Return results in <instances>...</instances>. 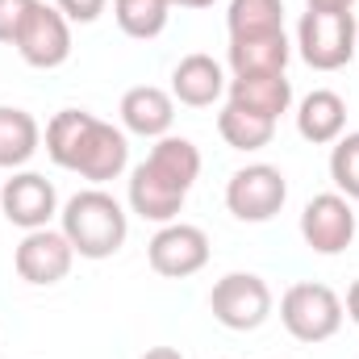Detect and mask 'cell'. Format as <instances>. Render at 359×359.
<instances>
[{
    "label": "cell",
    "instance_id": "6da1fadb",
    "mask_svg": "<svg viewBox=\"0 0 359 359\" xmlns=\"http://www.w3.org/2000/svg\"><path fill=\"white\" fill-rule=\"evenodd\" d=\"M46 155L63 172H76L100 188L130 168V138L113 121H100L84 109H59L46 121Z\"/></svg>",
    "mask_w": 359,
    "mask_h": 359
},
{
    "label": "cell",
    "instance_id": "7a4b0ae2",
    "mask_svg": "<svg viewBox=\"0 0 359 359\" xmlns=\"http://www.w3.org/2000/svg\"><path fill=\"white\" fill-rule=\"evenodd\" d=\"M59 230L67 234L80 259H113L130 238V213L113 192L92 184L59 209Z\"/></svg>",
    "mask_w": 359,
    "mask_h": 359
},
{
    "label": "cell",
    "instance_id": "3957f363",
    "mask_svg": "<svg viewBox=\"0 0 359 359\" xmlns=\"http://www.w3.org/2000/svg\"><path fill=\"white\" fill-rule=\"evenodd\" d=\"M343 297L330 288V284H292L284 297H280V322L284 330L297 339V343H326L339 334L343 326Z\"/></svg>",
    "mask_w": 359,
    "mask_h": 359
},
{
    "label": "cell",
    "instance_id": "277c9868",
    "mask_svg": "<svg viewBox=\"0 0 359 359\" xmlns=\"http://www.w3.org/2000/svg\"><path fill=\"white\" fill-rule=\"evenodd\" d=\"M297 50L313 72L347 67L359 50L355 13H318V8H309L297 25Z\"/></svg>",
    "mask_w": 359,
    "mask_h": 359
},
{
    "label": "cell",
    "instance_id": "5b68a950",
    "mask_svg": "<svg viewBox=\"0 0 359 359\" xmlns=\"http://www.w3.org/2000/svg\"><path fill=\"white\" fill-rule=\"evenodd\" d=\"M209 309L226 330H259L271 318V288L255 271H226L209 292Z\"/></svg>",
    "mask_w": 359,
    "mask_h": 359
},
{
    "label": "cell",
    "instance_id": "8992f818",
    "mask_svg": "<svg viewBox=\"0 0 359 359\" xmlns=\"http://www.w3.org/2000/svg\"><path fill=\"white\" fill-rule=\"evenodd\" d=\"M284 201H288V180L271 163H247L226 180V209L238 222H251V226L271 222L284 209Z\"/></svg>",
    "mask_w": 359,
    "mask_h": 359
},
{
    "label": "cell",
    "instance_id": "52a82bcc",
    "mask_svg": "<svg viewBox=\"0 0 359 359\" xmlns=\"http://www.w3.org/2000/svg\"><path fill=\"white\" fill-rule=\"evenodd\" d=\"M13 46H17V55H21L29 67L55 72V67H63V63L72 59V21H67L55 4L34 0V8H29V17L21 21Z\"/></svg>",
    "mask_w": 359,
    "mask_h": 359
},
{
    "label": "cell",
    "instance_id": "ba28073f",
    "mask_svg": "<svg viewBox=\"0 0 359 359\" xmlns=\"http://www.w3.org/2000/svg\"><path fill=\"white\" fill-rule=\"evenodd\" d=\"M359 213L343 192H318L301 209V238L313 255H343L355 243Z\"/></svg>",
    "mask_w": 359,
    "mask_h": 359
},
{
    "label": "cell",
    "instance_id": "9c48e42d",
    "mask_svg": "<svg viewBox=\"0 0 359 359\" xmlns=\"http://www.w3.org/2000/svg\"><path fill=\"white\" fill-rule=\"evenodd\" d=\"M147 264L155 276L188 280L209 264V234L201 226H188V222H168L147 243Z\"/></svg>",
    "mask_w": 359,
    "mask_h": 359
},
{
    "label": "cell",
    "instance_id": "30bf717a",
    "mask_svg": "<svg viewBox=\"0 0 359 359\" xmlns=\"http://www.w3.org/2000/svg\"><path fill=\"white\" fill-rule=\"evenodd\" d=\"M72 264H76V247L67 243L63 230H50V226L25 230V238H21L17 251H13L17 276H21L25 284H34V288H50V284L67 280Z\"/></svg>",
    "mask_w": 359,
    "mask_h": 359
},
{
    "label": "cell",
    "instance_id": "8fae6325",
    "mask_svg": "<svg viewBox=\"0 0 359 359\" xmlns=\"http://www.w3.org/2000/svg\"><path fill=\"white\" fill-rule=\"evenodd\" d=\"M0 213L21 230H42L59 213V192L42 172H13L0 184Z\"/></svg>",
    "mask_w": 359,
    "mask_h": 359
},
{
    "label": "cell",
    "instance_id": "7c38bea8",
    "mask_svg": "<svg viewBox=\"0 0 359 359\" xmlns=\"http://www.w3.org/2000/svg\"><path fill=\"white\" fill-rule=\"evenodd\" d=\"M184 188L172 184V180L163 176L155 163H138L134 172H130V192H126V201H130V213H138L142 222H155V226H168V222H176L180 209H184Z\"/></svg>",
    "mask_w": 359,
    "mask_h": 359
},
{
    "label": "cell",
    "instance_id": "4fadbf2b",
    "mask_svg": "<svg viewBox=\"0 0 359 359\" xmlns=\"http://www.w3.org/2000/svg\"><path fill=\"white\" fill-rule=\"evenodd\" d=\"M121 126L126 134H138V138H163L172 134V121H176V96L155 84H138L121 96Z\"/></svg>",
    "mask_w": 359,
    "mask_h": 359
},
{
    "label": "cell",
    "instance_id": "5bb4252c",
    "mask_svg": "<svg viewBox=\"0 0 359 359\" xmlns=\"http://www.w3.org/2000/svg\"><path fill=\"white\" fill-rule=\"evenodd\" d=\"M226 72H222V63L213 59V55H184L176 63V72H172V96H176L180 104H188V109H209L213 100H222L226 96Z\"/></svg>",
    "mask_w": 359,
    "mask_h": 359
},
{
    "label": "cell",
    "instance_id": "9a60e30c",
    "mask_svg": "<svg viewBox=\"0 0 359 359\" xmlns=\"http://www.w3.org/2000/svg\"><path fill=\"white\" fill-rule=\"evenodd\" d=\"M347 130V100L334 88H313L309 96H301L297 104V134L313 147H330L339 142Z\"/></svg>",
    "mask_w": 359,
    "mask_h": 359
},
{
    "label": "cell",
    "instance_id": "2e32d148",
    "mask_svg": "<svg viewBox=\"0 0 359 359\" xmlns=\"http://www.w3.org/2000/svg\"><path fill=\"white\" fill-rule=\"evenodd\" d=\"M226 100L247 109V113H259L268 121H280L292 109V84H288L284 72H276V76H234L226 84Z\"/></svg>",
    "mask_w": 359,
    "mask_h": 359
},
{
    "label": "cell",
    "instance_id": "e0dca14e",
    "mask_svg": "<svg viewBox=\"0 0 359 359\" xmlns=\"http://www.w3.org/2000/svg\"><path fill=\"white\" fill-rule=\"evenodd\" d=\"M292 59L288 34H259V38H230V72L234 76H276Z\"/></svg>",
    "mask_w": 359,
    "mask_h": 359
},
{
    "label": "cell",
    "instance_id": "ac0fdd59",
    "mask_svg": "<svg viewBox=\"0 0 359 359\" xmlns=\"http://www.w3.org/2000/svg\"><path fill=\"white\" fill-rule=\"evenodd\" d=\"M42 147V126L17 104H0V172L25 168Z\"/></svg>",
    "mask_w": 359,
    "mask_h": 359
},
{
    "label": "cell",
    "instance_id": "d6986e66",
    "mask_svg": "<svg viewBox=\"0 0 359 359\" xmlns=\"http://www.w3.org/2000/svg\"><path fill=\"white\" fill-rule=\"evenodd\" d=\"M217 134L230 151H264L276 138V121L259 117V113H247V109L226 100V109L217 113Z\"/></svg>",
    "mask_w": 359,
    "mask_h": 359
},
{
    "label": "cell",
    "instance_id": "ffe728a7",
    "mask_svg": "<svg viewBox=\"0 0 359 359\" xmlns=\"http://www.w3.org/2000/svg\"><path fill=\"white\" fill-rule=\"evenodd\" d=\"M147 163H155V168L172 180V184H180L184 192H188V188L196 184V176H201V151H196L192 138H180V134H163V138H155Z\"/></svg>",
    "mask_w": 359,
    "mask_h": 359
},
{
    "label": "cell",
    "instance_id": "44dd1931",
    "mask_svg": "<svg viewBox=\"0 0 359 359\" xmlns=\"http://www.w3.org/2000/svg\"><path fill=\"white\" fill-rule=\"evenodd\" d=\"M230 38H259L284 29V0H230L226 8Z\"/></svg>",
    "mask_w": 359,
    "mask_h": 359
},
{
    "label": "cell",
    "instance_id": "7402d4cb",
    "mask_svg": "<svg viewBox=\"0 0 359 359\" xmlns=\"http://www.w3.org/2000/svg\"><path fill=\"white\" fill-rule=\"evenodd\" d=\"M168 13H172L168 0H113V17H117L121 34L138 38V42L159 38L168 29Z\"/></svg>",
    "mask_w": 359,
    "mask_h": 359
},
{
    "label": "cell",
    "instance_id": "603a6c76",
    "mask_svg": "<svg viewBox=\"0 0 359 359\" xmlns=\"http://www.w3.org/2000/svg\"><path fill=\"white\" fill-rule=\"evenodd\" d=\"M330 147H334L330 151V180H334V188L347 201H359V130L355 134H343Z\"/></svg>",
    "mask_w": 359,
    "mask_h": 359
},
{
    "label": "cell",
    "instance_id": "cb8c5ba5",
    "mask_svg": "<svg viewBox=\"0 0 359 359\" xmlns=\"http://www.w3.org/2000/svg\"><path fill=\"white\" fill-rule=\"evenodd\" d=\"M29 8H34V0H0V42H17V29H21V21L29 17Z\"/></svg>",
    "mask_w": 359,
    "mask_h": 359
},
{
    "label": "cell",
    "instance_id": "d4e9b609",
    "mask_svg": "<svg viewBox=\"0 0 359 359\" xmlns=\"http://www.w3.org/2000/svg\"><path fill=\"white\" fill-rule=\"evenodd\" d=\"M104 4H109V0H55V8H59L67 21H76V25H92V21L104 13Z\"/></svg>",
    "mask_w": 359,
    "mask_h": 359
},
{
    "label": "cell",
    "instance_id": "484cf974",
    "mask_svg": "<svg viewBox=\"0 0 359 359\" xmlns=\"http://www.w3.org/2000/svg\"><path fill=\"white\" fill-rule=\"evenodd\" d=\"M305 4L318 13H351L355 8V0H305Z\"/></svg>",
    "mask_w": 359,
    "mask_h": 359
},
{
    "label": "cell",
    "instance_id": "4316f807",
    "mask_svg": "<svg viewBox=\"0 0 359 359\" xmlns=\"http://www.w3.org/2000/svg\"><path fill=\"white\" fill-rule=\"evenodd\" d=\"M343 309H347V318H351V322L359 326V280L351 284V288H347V301H343Z\"/></svg>",
    "mask_w": 359,
    "mask_h": 359
},
{
    "label": "cell",
    "instance_id": "83f0119b",
    "mask_svg": "<svg viewBox=\"0 0 359 359\" xmlns=\"http://www.w3.org/2000/svg\"><path fill=\"white\" fill-rule=\"evenodd\" d=\"M142 359H184V355H180L176 347H151Z\"/></svg>",
    "mask_w": 359,
    "mask_h": 359
},
{
    "label": "cell",
    "instance_id": "f1b7e54d",
    "mask_svg": "<svg viewBox=\"0 0 359 359\" xmlns=\"http://www.w3.org/2000/svg\"><path fill=\"white\" fill-rule=\"evenodd\" d=\"M168 4H180V8H209L213 0H168Z\"/></svg>",
    "mask_w": 359,
    "mask_h": 359
},
{
    "label": "cell",
    "instance_id": "f546056e",
    "mask_svg": "<svg viewBox=\"0 0 359 359\" xmlns=\"http://www.w3.org/2000/svg\"><path fill=\"white\" fill-rule=\"evenodd\" d=\"M0 184H4V180H0Z\"/></svg>",
    "mask_w": 359,
    "mask_h": 359
},
{
    "label": "cell",
    "instance_id": "4dcf8cb0",
    "mask_svg": "<svg viewBox=\"0 0 359 359\" xmlns=\"http://www.w3.org/2000/svg\"><path fill=\"white\" fill-rule=\"evenodd\" d=\"M355 213H359V209H355Z\"/></svg>",
    "mask_w": 359,
    "mask_h": 359
},
{
    "label": "cell",
    "instance_id": "1f68e13d",
    "mask_svg": "<svg viewBox=\"0 0 359 359\" xmlns=\"http://www.w3.org/2000/svg\"><path fill=\"white\" fill-rule=\"evenodd\" d=\"M355 55H359V50H355Z\"/></svg>",
    "mask_w": 359,
    "mask_h": 359
}]
</instances>
